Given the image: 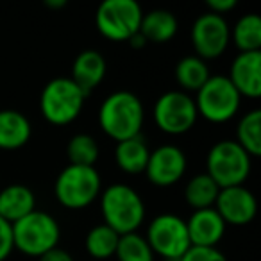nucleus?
Segmentation results:
<instances>
[{"label":"nucleus","instance_id":"nucleus-31","mask_svg":"<svg viewBox=\"0 0 261 261\" xmlns=\"http://www.w3.org/2000/svg\"><path fill=\"white\" fill-rule=\"evenodd\" d=\"M40 261H73V257H72V254L66 252L65 249L56 247V249L45 252L43 256H40Z\"/></svg>","mask_w":261,"mask_h":261},{"label":"nucleus","instance_id":"nucleus-12","mask_svg":"<svg viewBox=\"0 0 261 261\" xmlns=\"http://www.w3.org/2000/svg\"><path fill=\"white\" fill-rule=\"evenodd\" d=\"M186 156L179 147L175 145H161L150 150L149 161H147L145 174L149 181L161 188L175 185L181 181L186 172Z\"/></svg>","mask_w":261,"mask_h":261},{"label":"nucleus","instance_id":"nucleus-19","mask_svg":"<svg viewBox=\"0 0 261 261\" xmlns=\"http://www.w3.org/2000/svg\"><path fill=\"white\" fill-rule=\"evenodd\" d=\"M149 156H150V149L142 135L116 143L115 161L125 174L130 175L143 174L147 167V161H149Z\"/></svg>","mask_w":261,"mask_h":261},{"label":"nucleus","instance_id":"nucleus-18","mask_svg":"<svg viewBox=\"0 0 261 261\" xmlns=\"http://www.w3.org/2000/svg\"><path fill=\"white\" fill-rule=\"evenodd\" d=\"M33 135L31 122L23 113L16 109L0 111V150L22 149Z\"/></svg>","mask_w":261,"mask_h":261},{"label":"nucleus","instance_id":"nucleus-28","mask_svg":"<svg viewBox=\"0 0 261 261\" xmlns=\"http://www.w3.org/2000/svg\"><path fill=\"white\" fill-rule=\"evenodd\" d=\"M179 261H227L217 247H190Z\"/></svg>","mask_w":261,"mask_h":261},{"label":"nucleus","instance_id":"nucleus-33","mask_svg":"<svg viewBox=\"0 0 261 261\" xmlns=\"http://www.w3.org/2000/svg\"><path fill=\"white\" fill-rule=\"evenodd\" d=\"M45 6L52 9H59V8H65L66 0H45Z\"/></svg>","mask_w":261,"mask_h":261},{"label":"nucleus","instance_id":"nucleus-17","mask_svg":"<svg viewBox=\"0 0 261 261\" xmlns=\"http://www.w3.org/2000/svg\"><path fill=\"white\" fill-rule=\"evenodd\" d=\"M36 210V195L25 185H9L0 192V218L9 224L22 220Z\"/></svg>","mask_w":261,"mask_h":261},{"label":"nucleus","instance_id":"nucleus-21","mask_svg":"<svg viewBox=\"0 0 261 261\" xmlns=\"http://www.w3.org/2000/svg\"><path fill=\"white\" fill-rule=\"evenodd\" d=\"M210 77L211 75L207 63L204 59L197 58V56H185L175 65V79H177L179 86L182 88L181 91H185L188 95L192 91L197 93Z\"/></svg>","mask_w":261,"mask_h":261},{"label":"nucleus","instance_id":"nucleus-2","mask_svg":"<svg viewBox=\"0 0 261 261\" xmlns=\"http://www.w3.org/2000/svg\"><path fill=\"white\" fill-rule=\"evenodd\" d=\"M100 211L104 224L118 236L136 232L145 220V204L133 186L115 182L100 193Z\"/></svg>","mask_w":261,"mask_h":261},{"label":"nucleus","instance_id":"nucleus-3","mask_svg":"<svg viewBox=\"0 0 261 261\" xmlns=\"http://www.w3.org/2000/svg\"><path fill=\"white\" fill-rule=\"evenodd\" d=\"M86 97L70 77H56L41 90L40 111L52 125H68L81 115Z\"/></svg>","mask_w":261,"mask_h":261},{"label":"nucleus","instance_id":"nucleus-26","mask_svg":"<svg viewBox=\"0 0 261 261\" xmlns=\"http://www.w3.org/2000/svg\"><path fill=\"white\" fill-rule=\"evenodd\" d=\"M66 156L70 165H81V167H95L98 160V145L93 136L90 135H75L70 138L66 147Z\"/></svg>","mask_w":261,"mask_h":261},{"label":"nucleus","instance_id":"nucleus-9","mask_svg":"<svg viewBox=\"0 0 261 261\" xmlns=\"http://www.w3.org/2000/svg\"><path fill=\"white\" fill-rule=\"evenodd\" d=\"M147 243L154 254L168 261H179L192 247L186 222L174 213H161L150 220L147 227Z\"/></svg>","mask_w":261,"mask_h":261},{"label":"nucleus","instance_id":"nucleus-4","mask_svg":"<svg viewBox=\"0 0 261 261\" xmlns=\"http://www.w3.org/2000/svg\"><path fill=\"white\" fill-rule=\"evenodd\" d=\"M61 238V227L52 215L34 210L22 220L13 224V243L15 249L25 256L40 257L56 249Z\"/></svg>","mask_w":261,"mask_h":261},{"label":"nucleus","instance_id":"nucleus-27","mask_svg":"<svg viewBox=\"0 0 261 261\" xmlns=\"http://www.w3.org/2000/svg\"><path fill=\"white\" fill-rule=\"evenodd\" d=\"M115 256L118 257V261H154L152 249L138 232L120 236Z\"/></svg>","mask_w":261,"mask_h":261},{"label":"nucleus","instance_id":"nucleus-13","mask_svg":"<svg viewBox=\"0 0 261 261\" xmlns=\"http://www.w3.org/2000/svg\"><path fill=\"white\" fill-rule=\"evenodd\" d=\"M213 207L225 222V225H245L252 222L257 213L256 197L245 186L222 188Z\"/></svg>","mask_w":261,"mask_h":261},{"label":"nucleus","instance_id":"nucleus-11","mask_svg":"<svg viewBox=\"0 0 261 261\" xmlns=\"http://www.w3.org/2000/svg\"><path fill=\"white\" fill-rule=\"evenodd\" d=\"M229 40H231V29L224 16L207 11L193 22L192 43L197 58L204 61L220 58L227 48Z\"/></svg>","mask_w":261,"mask_h":261},{"label":"nucleus","instance_id":"nucleus-7","mask_svg":"<svg viewBox=\"0 0 261 261\" xmlns=\"http://www.w3.org/2000/svg\"><path fill=\"white\" fill-rule=\"evenodd\" d=\"M195 108L200 116L213 123L229 122L238 113L242 95L236 91L227 75H211L197 91Z\"/></svg>","mask_w":261,"mask_h":261},{"label":"nucleus","instance_id":"nucleus-1","mask_svg":"<svg viewBox=\"0 0 261 261\" xmlns=\"http://www.w3.org/2000/svg\"><path fill=\"white\" fill-rule=\"evenodd\" d=\"M143 120L145 109L133 91H115L98 109V125L116 143L142 135Z\"/></svg>","mask_w":261,"mask_h":261},{"label":"nucleus","instance_id":"nucleus-32","mask_svg":"<svg viewBox=\"0 0 261 261\" xmlns=\"http://www.w3.org/2000/svg\"><path fill=\"white\" fill-rule=\"evenodd\" d=\"M127 43H129L133 48H136V50H140V48H143L147 45V40L142 36V34H140V31H138V33L133 34V36H130L129 40H127Z\"/></svg>","mask_w":261,"mask_h":261},{"label":"nucleus","instance_id":"nucleus-6","mask_svg":"<svg viewBox=\"0 0 261 261\" xmlns=\"http://www.w3.org/2000/svg\"><path fill=\"white\" fill-rule=\"evenodd\" d=\"M102 182L95 167L68 165L63 168L54 185V195L66 210H83L100 195Z\"/></svg>","mask_w":261,"mask_h":261},{"label":"nucleus","instance_id":"nucleus-22","mask_svg":"<svg viewBox=\"0 0 261 261\" xmlns=\"http://www.w3.org/2000/svg\"><path fill=\"white\" fill-rule=\"evenodd\" d=\"M234 142L250 158L261 156V109H250L240 118Z\"/></svg>","mask_w":261,"mask_h":261},{"label":"nucleus","instance_id":"nucleus-29","mask_svg":"<svg viewBox=\"0 0 261 261\" xmlns=\"http://www.w3.org/2000/svg\"><path fill=\"white\" fill-rule=\"evenodd\" d=\"M15 249L13 243V225L6 222L4 218H0V261H6L9 254Z\"/></svg>","mask_w":261,"mask_h":261},{"label":"nucleus","instance_id":"nucleus-20","mask_svg":"<svg viewBox=\"0 0 261 261\" xmlns=\"http://www.w3.org/2000/svg\"><path fill=\"white\" fill-rule=\"evenodd\" d=\"M177 18L174 13L167 9H154L143 15L140 23V34L147 40V43H167L177 33Z\"/></svg>","mask_w":261,"mask_h":261},{"label":"nucleus","instance_id":"nucleus-24","mask_svg":"<svg viewBox=\"0 0 261 261\" xmlns=\"http://www.w3.org/2000/svg\"><path fill=\"white\" fill-rule=\"evenodd\" d=\"M118 240L120 236L111 227H108L106 224H98L88 231L84 247L91 256V261H106L115 256Z\"/></svg>","mask_w":261,"mask_h":261},{"label":"nucleus","instance_id":"nucleus-15","mask_svg":"<svg viewBox=\"0 0 261 261\" xmlns=\"http://www.w3.org/2000/svg\"><path fill=\"white\" fill-rule=\"evenodd\" d=\"M185 222L192 247H217V243L224 238L225 222L215 207L193 211Z\"/></svg>","mask_w":261,"mask_h":261},{"label":"nucleus","instance_id":"nucleus-8","mask_svg":"<svg viewBox=\"0 0 261 261\" xmlns=\"http://www.w3.org/2000/svg\"><path fill=\"white\" fill-rule=\"evenodd\" d=\"M143 11L135 0H104L95 15L97 31L111 41H127L140 31Z\"/></svg>","mask_w":261,"mask_h":261},{"label":"nucleus","instance_id":"nucleus-5","mask_svg":"<svg viewBox=\"0 0 261 261\" xmlns=\"http://www.w3.org/2000/svg\"><path fill=\"white\" fill-rule=\"evenodd\" d=\"M250 160L252 158L234 140H222L215 143L207 152L206 174L217 182L220 190L243 186L252 168Z\"/></svg>","mask_w":261,"mask_h":261},{"label":"nucleus","instance_id":"nucleus-30","mask_svg":"<svg viewBox=\"0 0 261 261\" xmlns=\"http://www.w3.org/2000/svg\"><path fill=\"white\" fill-rule=\"evenodd\" d=\"M206 6L210 13L224 16V13H229L231 9L236 8V0H207Z\"/></svg>","mask_w":261,"mask_h":261},{"label":"nucleus","instance_id":"nucleus-25","mask_svg":"<svg viewBox=\"0 0 261 261\" xmlns=\"http://www.w3.org/2000/svg\"><path fill=\"white\" fill-rule=\"evenodd\" d=\"M232 41L240 52H261V18L249 13L232 27Z\"/></svg>","mask_w":261,"mask_h":261},{"label":"nucleus","instance_id":"nucleus-23","mask_svg":"<svg viewBox=\"0 0 261 261\" xmlns=\"http://www.w3.org/2000/svg\"><path fill=\"white\" fill-rule=\"evenodd\" d=\"M220 188L217 182L210 177L207 174H197L190 179V182L185 188V200L193 211L197 210H206V207H213L217 202V197Z\"/></svg>","mask_w":261,"mask_h":261},{"label":"nucleus","instance_id":"nucleus-16","mask_svg":"<svg viewBox=\"0 0 261 261\" xmlns=\"http://www.w3.org/2000/svg\"><path fill=\"white\" fill-rule=\"evenodd\" d=\"M106 59L97 50H83L75 58L72 65V75L70 79L81 88L86 95H90L106 77Z\"/></svg>","mask_w":261,"mask_h":261},{"label":"nucleus","instance_id":"nucleus-10","mask_svg":"<svg viewBox=\"0 0 261 261\" xmlns=\"http://www.w3.org/2000/svg\"><path fill=\"white\" fill-rule=\"evenodd\" d=\"M197 116L199 113L193 97L181 90L163 93L152 108V118L158 129L172 136L188 133L195 125Z\"/></svg>","mask_w":261,"mask_h":261},{"label":"nucleus","instance_id":"nucleus-14","mask_svg":"<svg viewBox=\"0 0 261 261\" xmlns=\"http://www.w3.org/2000/svg\"><path fill=\"white\" fill-rule=\"evenodd\" d=\"M227 79L242 97L261 95V52H240L231 63Z\"/></svg>","mask_w":261,"mask_h":261}]
</instances>
